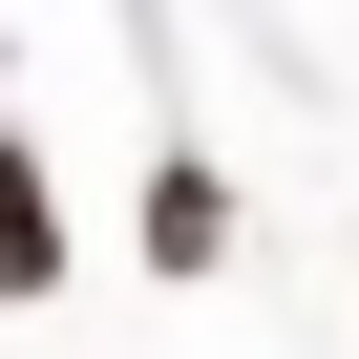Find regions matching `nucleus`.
Masks as SVG:
<instances>
[{
    "mask_svg": "<svg viewBox=\"0 0 359 359\" xmlns=\"http://www.w3.org/2000/svg\"><path fill=\"white\" fill-rule=\"evenodd\" d=\"M233 254V191H212V169H148V275H212Z\"/></svg>",
    "mask_w": 359,
    "mask_h": 359,
    "instance_id": "nucleus-2",
    "label": "nucleus"
},
{
    "mask_svg": "<svg viewBox=\"0 0 359 359\" xmlns=\"http://www.w3.org/2000/svg\"><path fill=\"white\" fill-rule=\"evenodd\" d=\"M0 296H64V191H43L22 127H0Z\"/></svg>",
    "mask_w": 359,
    "mask_h": 359,
    "instance_id": "nucleus-1",
    "label": "nucleus"
}]
</instances>
